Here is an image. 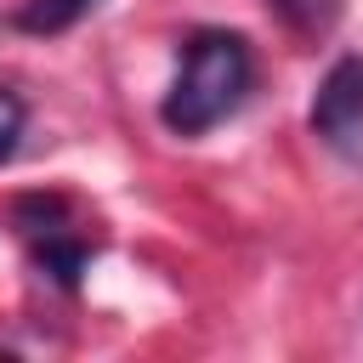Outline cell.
Returning <instances> with one entry per match:
<instances>
[{
	"label": "cell",
	"instance_id": "6da1fadb",
	"mask_svg": "<svg viewBox=\"0 0 363 363\" xmlns=\"http://www.w3.org/2000/svg\"><path fill=\"white\" fill-rule=\"evenodd\" d=\"M250 85H255V57H250V45H244L238 34H227V28H204V34L187 40L182 68H176L159 113H164V125H170L176 136H204L210 125H221L227 113L244 108Z\"/></svg>",
	"mask_w": 363,
	"mask_h": 363
},
{
	"label": "cell",
	"instance_id": "7a4b0ae2",
	"mask_svg": "<svg viewBox=\"0 0 363 363\" xmlns=\"http://www.w3.org/2000/svg\"><path fill=\"white\" fill-rule=\"evenodd\" d=\"M312 130L340 147L363 136V57H340L323 74V85L312 96Z\"/></svg>",
	"mask_w": 363,
	"mask_h": 363
},
{
	"label": "cell",
	"instance_id": "3957f363",
	"mask_svg": "<svg viewBox=\"0 0 363 363\" xmlns=\"http://www.w3.org/2000/svg\"><path fill=\"white\" fill-rule=\"evenodd\" d=\"M91 6H96V0H34V6H23V11H17V23H23V28H34V34H57V28L79 23Z\"/></svg>",
	"mask_w": 363,
	"mask_h": 363
},
{
	"label": "cell",
	"instance_id": "277c9868",
	"mask_svg": "<svg viewBox=\"0 0 363 363\" xmlns=\"http://www.w3.org/2000/svg\"><path fill=\"white\" fill-rule=\"evenodd\" d=\"M295 34H323L329 23H335V11H340V0H267Z\"/></svg>",
	"mask_w": 363,
	"mask_h": 363
},
{
	"label": "cell",
	"instance_id": "5b68a950",
	"mask_svg": "<svg viewBox=\"0 0 363 363\" xmlns=\"http://www.w3.org/2000/svg\"><path fill=\"white\" fill-rule=\"evenodd\" d=\"M23 119H28V108H23V96H17L11 85H0V159H11V153H17V136H23Z\"/></svg>",
	"mask_w": 363,
	"mask_h": 363
}]
</instances>
